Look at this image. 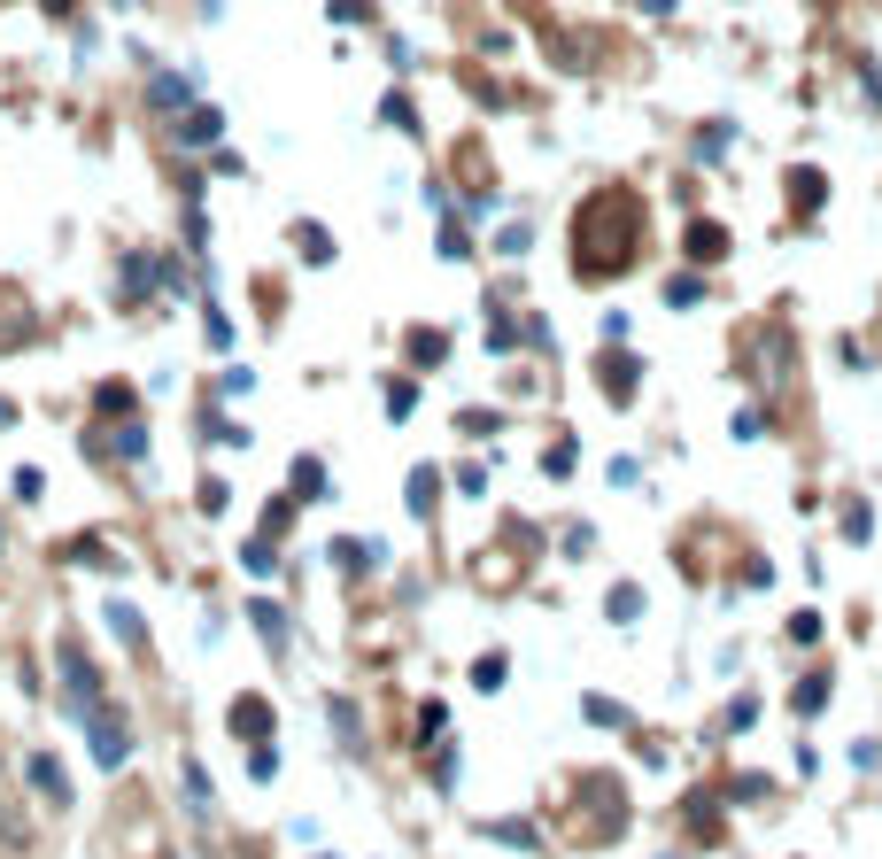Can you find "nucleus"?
I'll list each match as a JSON object with an SVG mask.
<instances>
[{
    "label": "nucleus",
    "mask_w": 882,
    "mask_h": 859,
    "mask_svg": "<svg viewBox=\"0 0 882 859\" xmlns=\"http://www.w3.org/2000/svg\"><path fill=\"white\" fill-rule=\"evenodd\" d=\"M178 140H186V148H209V140H217V109H202V101H194V109L178 117Z\"/></svg>",
    "instance_id": "obj_8"
},
{
    "label": "nucleus",
    "mask_w": 882,
    "mask_h": 859,
    "mask_svg": "<svg viewBox=\"0 0 882 859\" xmlns=\"http://www.w3.org/2000/svg\"><path fill=\"white\" fill-rule=\"evenodd\" d=\"M411 511H418V519L434 511V473H411Z\"/></svg>",
    "instance_id": "obj_15"
},
{
    "label": "nucleus",
    "mask_w": 882,
    "mask_h": 859,
    "mask_svg": "<svg viewBox=\"0 0 882 859\" xmlns=\"http://www.w3.org/2000/svg\"><path fill=\"white\" fill-rule=\"evenodd\" d=\"M821 202H828V178L813 171V163H797V171H790V209H797V217H813Z\"/></svg>",
    "instance_id": "obj_5"
},
{
    "label": "nucleus",
    "mask_w": 882,
    "mask_h": 859,
    "mask_svg": "<svg viewBox=\"0 0 882 859\" xmlns=\"http://www.w3.org/2000/svg\"><path fill=\"white\" fill-rule=\"evenodd\" d=\"M55 666H62V689H70V712H78V720H93V712L109 705V697H101V682H93V666H86V651H70V643H62Z\"/></svg>",
    "instance_id": "obj_2"
},
{
    "label": "nucleus",
    "mask_w": 882,
    "mask_h": 859,
    "mask_svg": "<svg viewBox=\"0 0 882 859\" xmlns=\"http://www.w3.org/2000/svg\"><path fill=\"white\" fill-rule=\"evenodd\" d=\"M202 8H209V16H217V8H225V0H202Z\"/></svg>",
    "instance_id": "obj_23"
},
{
    "label": "nucleus",
    "mask_w": 882,
    "mask_h": 859,
    "mask_svg": "<svg viewBox=\"0 0 882 859\" xmlns=\"http://www.w3.org/2000/svg\"><path fill=\"white\" fill-rule=\"evenodd\" d=\"M86 736H93V759H101V767H109V774H117L124 759H132V728H124V720H117V712H109V705H101V712H93V720H86Z\"/></svg>",
    "instance_id": "obj_3"
},
{
    "label": "nucleus",
    "mask_w": 882,
    "mask_h": 859,
    "mask_svg": "<svg viewBox=\"0 0 882 859\" xmlns=\"http://www.w3.org/2000/svg\"><path fill=\"white\" fill-rule=\"evenodd\" d=\"M441 349H449V341H441L434 326H426V333H411V364H441Z\"/></svg>",
    "instance_id": "obj_13"
},
{
    "label": "nucleus",
    "mask_w": 882,
    "mask_h": 859,
    "mask_svg": "<svg viewBox=\"0 0 882 859\" xmlns=\"http://www.w3.org/2000/svg\"><path fill=\"white\" fill-rule=\"evenodd\" d=\"M31 790H39V798H55V805H70V774H62V759L39 751V759H31Z\"/></svg>",
    "instance_id": "obj_6"
},
{
    "label": "nucleus",
    "mask_w": 882,
    "mask_h": 859,
    "mask_svg": "<svg viewBox=\"0 0 882 859\" xmlns=\"http://www.w3.org/2000/svg\"><path fill=\"white\" fill-rule=\"evenodd\" d=\"M380 117H387V124H403V132H426V124H418V109H411V93H387Z\"/></svg>",
    "instance_id": "obj_12"
},
{
    "label": "nucleus",
    "mask_w": 882,
    "mask_h": 859,
    "mask_svg": "<svg viewBox=\"0 0 882 859\" xmlns=\"http://www.w3.org/2000/svg\"><path fill=\"white\" fill-rule=\"evenodd\" d=\"M109 627L124 635V651H147V627H140V612H132V604H117V596H109Z\"/></svg>",
    "instance_id": "obj_10"
},
{
    "label": "nucleus",
    "mask_w": 882,
    "mask_h": 859,
    "mask_svg": "<svg viewBox=\"0 0 882 859\" xmlns=\"http://www.w3.org/2000/svg\"><path fill=\"white\" fill-rule=\"evenodd\" d=\"M233 736H256V743L271 736V712H264V697H240V705H233Z\"/></svg>",
    "instance_id": "obj_9"
},
{
    "label": "nucleus",
    "mask_w": 882,
    "mask_h": 859,
    "mask_svg": "<svg viewBox=\"0 0 882 859\" xmlns=\"http://www.w3.org/2000/svg\"><path fill=\"white\" fill-rule=\"evenodd\" d=\"M643 256V202L627 186H596L573 217V271L581 279H619Z\"/></svg>",
    "instance_id": "obj_1"
},
{
    "label": "nucleus",
    "mask_w": 882,
    "mask_h": 859,
    "mask_svg": "<svg viewBox=\"0 0 882 859\" xmlns=\"http://www.w3.org/2000/svg\"><path fill=\"white\" fill-rule=\"evenodd\" d=\"M859 86H867V101L882 109V62H867V55H859Z\"/></svg>",
    "instance_id": "obj_20"
},
{
    "label": "nucleus",
    "mask_w": 882,
    "mask_h": 859,
    "mask_svg": "<svg viewBox=\"0 0 882 859\" xmlns=\"http://www.w3.org/2000/svg\"><path fill=\"white\" fill-rule=\"evenodd\" d=\"M411 403H418V387H411V380L387 387V418H411Z\"/></svg>",
    "instance_id": "obj_14"
},
{
    "label": "nucleus",
    "mask_w": 882,
    "mask_h": 859,
    "mask_svg": "<svg viewBox=\"0 0 882 859\" xmlns=\"http://www.w3.org/2000/svg\"><path fill=\"white\" fill-rule=\"evenodd\" d=\"M248 774H256V782H271V774H279V751H271V743H256V759H248Z\"/></svg>",
    "instance_id": "obj_19"
},
{
    "label": "nucleus",
    "mask_w": 882,
    "mask_h": 859,
    "mask_svg": "<svg viewBox=\"0 0 882 859\" xmlns=\"http://www.w3.org/2000/svg\"><path fill=\"white\" fill-rule=\"evenodd\" d=\"M248 620H256V627L271 635V651H287V635H294V627H287V612H279V604H248Z\"/></svg>",
    "instance_id": "obj_11"
},
{
    "label": "nucleus",
    "mask_w": 882,
    "mask_h": 859,
    "mask_svg": "<svg viewBox=\"0 0 882 859\" xmlns=\"http://www.w3.org/2000/svg\"><path fill=\"white\" fill-rule=\"evenodd\" d=\"M294 240H302V256H318V264H333V240H325L318 225H310V233H294Z\"/></svg>",
    "instance_id": "obj_17"
},
{
    "label": "nucleus",
    "mask_w": 882,
    "mask_h": 859,
    "mask_svg": "<svg viewBox=\"0 0 882 859\" xmlns=\"http://www.w3.org/2000/svg\"><path fill=\"white\" fill-rule=\"evenodd\" d=\"M147 101H155V109H194V70H155Z\"/></svg>",
    "instance_id": "obj_4"
},
{
    "label": "nucleus",
    "mask_w": 882,
    "mask_h": 859,
    "mask_svg": "<svg viewBox=\"0 0 882 859\" xmlns=\"http://www.w3.org/2000/svg\"><path fill=\"white\" fill-rule=\"evenodd\" d=\"M356 16H372V0H333V24H356Z\"/></svg>",
    "instance_id": "obj_21"
},
{
    "label": "nucleus",
    "mask_w": 882,
    "mask_h": 859,
    "mask_svg": "<svg viewBox=\"0 0 882 859\" xmlns=\"http://www.w3.org/2000/svg\"><path fill=\"white\" fill-rule=\"evenodd\" d=\"M209 349H233V318H225L217 302H209Z\"/></svg>",
    "instance_id": "obj_16"
},
{
    "label": "nucleus",
    "mask_w": 882,
    "mask_h": 859,
    "mask_svg": "<svg viewBox=\"0 0 882 859\" xmlns=\"http://www.w3.org/2000/svg\"><path fill=\"white\" fill-rule=\"evenodd\" d=\"M643 8H650V16H674V8H681V0H643Z\"/></svg>",
    "instance_id": "obj_22"
},
{
    "label": "nucleus",
    "mask_w": 882,
    "mask_h": 859,
    "mask_svg": "<svg viewBox=\"0 0 882 859\" xmlns=\"http://www.w3.org/2000/svg\"><path fill=\"white\" fill-rule=\"evenodd\" d=\"M689 256H697V264H720V256H728V233H720L712 217H697V225H689Z\"/></svg>",
    "instance_id": "obj_7"
},
{
    "label": "nucleus",
    "mask_w": 882,
    "mask_h": 859,
    "mask_svg": "<svg viewBox=\"0 0 882 859\" xmlns=\"http://www.w3.org/2000/svg\"><path fill=\"white\" fill-rule=\"evenodd\" d=\"M697 295H705V279H674V287H666V302H674V310H689Z\"/></svg>",
    "instance_id": "obj_18"
}]
</instances>
